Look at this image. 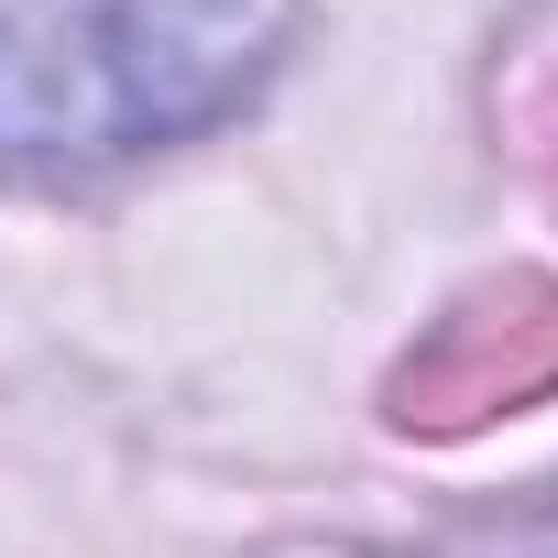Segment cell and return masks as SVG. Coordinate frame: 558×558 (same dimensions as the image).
I'll use <instances>...</instances> for the list:
<instances>
[{"mask_svg": "<svg viewBox=\"0 0 558 558\" xmlns=\"http://www.w3.org/2000/svg\"><path fill=\"white\" fill-rule=\"evenodd\" d=\"M296 0H0V165L77 175L263 88Z\"/></svg>", "mask_w": 558, "mask_h": 558, "instance_id": "6da1fadb", "label": "cell"}, {"mask_svg": "<svg viewBox=\"0 0 558 558\" xmlns=\"http://www.w3.org/2000/svg\"><path fill=\"white\" fill-rule=\"evenodd\" d=\"M558 395V286L514 274V286L471 296L438 318V340L395 373V416L405 427H482L504 405Z\"/></svg>", "mask_w": 558, "mask_h": 558, "instance_id": "7a4b0ae2", "label": "cell"}]
</instances>
